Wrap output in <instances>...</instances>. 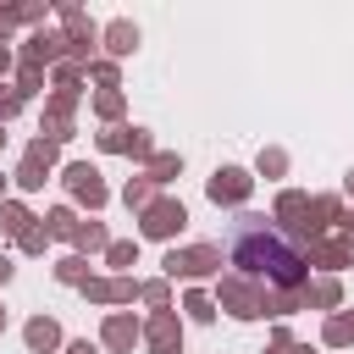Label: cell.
Instances as JSON below:
<instances>
[{
  "instance_id": "cell-16",
  "label": "cell",
  "mask_w": 354,
  "mask_h": 354,
  "mask_svg": "<svg viewBox=\"0 0 354 354\" xmlns=\"http://www.w3.org/2000/svg\"><path fill=\"white\" fill-rule=\"evenodd\" d=\"M105 50H111V55H133V50H138V28H133V22H111V28H105Z\"/></svg>"
},
{
  "instance_id": "cell-11",
  "label": "cell",
  "mask_w": 354,
  "mask_h": 354,
  "mask_svg": "<svg viewBox=\"0 0 354 354\" xmlns=\"http://www.w3.org/2000/svg\"><path fill=\"white\" fill-rule=\"evenodd\" d=\"M138 337H144V326H138L133 315H105V326H100V343H105V348H116V354H122V348H133Z\"/></svg>"
},
{
  "instance_id": "cell-14",
  "label": "cell",
  "mask_w": 354,
  "mask_h": 354,
  "mask_svg": "<svg viewBox=\"0 0 354 354\" xmlns=\"http://www.w3.org/2000/svg\"><path fill=\"white\" fill-rule=\"evenodd\" d=\"M299 216H310V194H299V188H288V194L277 199V216H271V221H282V227H304Z\"/></svg>"
},
{
  "instance_id": "cell-8",
  "label": "cell",
  "mask_w": 354,
  "mask_h": 354,
  "mask_svg": "<svg viewBox=\"0 0 354 354\" xmlns=\"http://www.w3.org/2000/svg\"><path fill=\"white\" fill-rule=\"evenodd\" d=\"M249 188H254V177H249V171H238V166H221V171L210 177V188H205V194H210L216 205H243V199H249Z\"/></svg>"
},
{
  "instance_id": "cell-1",
  "label": "cell",
  "mask_w": 354,
  "mask_h": 354,
  "mask_svg": "<svg viewBox=\"0 0 354 354\" xmlns=\"http://www.w3.org/2000/svg\"><path fill=\"white\" fill-rule=\"evenodd\" d=\"M232 266L238 277H266L277 288H304V254L266 221V216H243L238 221V238H232Z\"/></svg>"
},
{
  "instance_id": "cell-24",
  "label": "cell",
  "mask_w": 354,
  "mask_h": 354,
  "mask_svg": "<svg viewBox=\"0 0 354 354\" xmlns=\"http://www.w3.org/2000/svg\"><path fill=\"white\" fill-rule=\"evenodd\" d=\"M183 310H188L194 321H216V304H210V293H199V288H194V293L183 299Z\"/></svg>"
},
{
  "instance_id": "cell-3",
  "label": "cell",
  "mask_w": 354,
  "mask_h": 354,
  "mask_svg": "<svg viewBox=\"0 0 354 354\" xmlns=\"http://www.w3.org/2000/svg\"><path fill=\"white\" fill-rule=\"evenodd\" d=\"M183 227H188V210H183L177 199H155V205L138 210V232H144V238H177Z\"/></svg>"
},
{
  "instance_id": "cell-36",
  "label": "cell",
  "mask_w": 354,
  "mask_h": 354,
  "mask_svg": "<svg viewBox=\"0 0 354 354\" xmlns=\"http://www.w3.org/2000/svg\"><path fill=\"white\" fill-rule=\"evenodd\" d=\"M11 271H17V266H11V254H6V249H0V288H6V282H11Z\"/></svg>"
},
{
  "instance_id": "cell-6",
  "label": "cell",
  "mask_w": 354,
  "mask_h": 354,
  "mask_svg": "<svg viewBox=\"0 0 354 354\" xmlns=\"http://www.w3.org/2000/svg\"><path fill=\"white\" fill-rule=\"evenodd\" d=\"M144 343H149V354H183V321L171 310H155L144 321Z\"/></svg>"
},
{
  "instance_id": "cell-31",
  "label": "cell",
  "mask_w": 354,
  "mask_h": 354,
  "mask_svg": "<svg viewBox=\"0 0 354 354\" xmlns=\"http://www.w3.org/2000/svg\"><path fill=\"white\" fill-rule=\"evenodd\" d=\"M127 133H133V127H105V133H100V149H122V155H127Z\"/></svg>"
},
{
  "instance_id": "cell-12",
  "label": "cell",
  "mask_w": 354,
  "mask_h": 354,
  "mask_svg": "<svg viewBox=\"0 0 354 354\" xmlns=\"http://www.w3.org/2000/svg\"><path fill=\"white\" fill-rule=\"evenodd\" d=\"M22 337H28V348H33V354H50V348H61V326H55L50 315H33V321L22 326Z\"/></svg>"
},
{
  "instance_id": "cell-4",
  "label": "cell",
  "mask_w": 354,
  "mask_h": 354,
  "mask_svg": "<svg viewBox=\"0 0 354 354\" xmlns=\"http://www.w3.org/2000/svg\"><path fill=\"white\" fill-rule=\"evenodd\" d=\"M166 277H210L216 266H221V249L216 243H194V249H171L166 260Z\"/></svg>"
},
{
  "instance_id": "cell-23",
  "label": "cell",
  "mask_w": 354,
  "mask_h": 354,
  "mask_svg": "<svg viewBox=\"0 0 354 354\" xmlns=\"http://www.w3.org/2000/svg\"><path fill=\"white\" fill-rule=\"evenodd\" d=\"M55 282H77V288H83V282H88V266H83V254H66V260L55 266Z\"/></svg>"
},
{
  "instance_id": "cell-29",
  "label": "cell",
  "mask_w": 354,
  "mask_h": 354,
  "mask_svg": "<svg viewBox=\"0 0 354 354\" xmlns=\"http://www.w3.org/2000/svg\"><path fill=\"white\" fill-rule=\"evenodd\" d=\"M260 171H266V177H282V171H288V155H282V149H260Z\"/></svg>"
},
{
  "instance_id": "cell-40",
  "label": "cell",
  "mask_w": 354,
  "mask_h": 354,
  "mask_svg": "<svg viewBox=\"0 0 354 354\" xmlns=\"http://www.w3.org/2000/svg\"><path fill=\"white\" fill-rule=\"evenodd\" d=\"M343 321H348V337H354V315H343Z\"/></svg>"
},
{
  "instance_id": "cell-5",
  "label": "cell",
  "mask_w": 354,
  "mask_h": 354,
  "mask_svg": "<svg viewBox=\"0 0 354 354\" xmlns=\"http://www.w3.org/2000/svg\"><path fill=\"white\" fill-rule=\"evenodd\" d=\"M61 177H66V188H72V199H77V205H88V210H100V205L111 199V194H105V183H100V171H94L88 160H72V166H66Z\"/></svg>"
},
{
  "instance_id": "cell-13",
  "label": "cell",
  "mask_w": 354,
  "mask_h": 354,
  "mask_svg": "<svg viewBox=\"0 0 354 354\" xmlns=\"http://www.w3.org/2000/svg\"><path fill=\"white\" fill-rule=\"evenodd\" d=\"M61 50H66V39H55V33H33L28 50H22V61H28V66H44V61H55Z\"/></svg>"
},
{
  "instance_id": "cell-10",
  "label": "cell",
  "mask_w": 354,
  "mask_h": 354,
  "mask_svg": "<svg viewBox=\"0 0 354 354\" xmlns=\"http://www.w3.org/2000/svg\"><path fill=\"white\" fill-rule=\"evenodd\" d=\"M83 293H88L94 304H127V299H138V282H133V277H111V282H105V277H88Z\"/></svg>"
},
{
  "instance_id": "cell-26",
  "label": "cell",
  "mask_w": 354,
  "mask_h": 354,
  "mask_svg": "<svg viewBox=\"0 0 354 354\" xmlns=\"http://www.w3.org/2000/svg\"><path fill=\"white\" fill-rule=\"evenodd\" d=\"M94 111H100L105 122H116V116H122V88H105V94L94 100Z\"/></svg>"
},
{
  "instance_id": "cell-2",
  "label": "cell",
  "mask_w": 354,
  "mask_h": 354,
  "mask_svg": "<svg viewBox=\"0 0 354 354\" xmlns=\"http://www.w3.org/2000/svg\"><path fill=\"white\" fill-rule=\"evenodd\" d=\"M216 299H221V310H232L238 321H254V315H266V288H260V282H249V277H221Z\"/></svg>"
},
{
  "instance_id": "cell-22",
  "label": "cell",
  "mask_w": 354,
  "mask_h": 354,
  "mask_svg": "<svg viewBox=\"0 0 354 354\" xmlns=\"http://www.w3.org/2000/svg\"><path fill=\"white\" fill-rule=\"evenodd\" d=\"M149 188H155V183H149V177H133V183H127V188H122V199H127V205H133V210H144V205H155V194H149Z\"/></svg>"
},
{
  "instance_id": "cell-41",
  "label": "cell",
  "mask_w": 354,
  "mask_h": 354,
  "mask_svg": "<svg viewBox=\"0 0 354 354\" xmlns=\"http://www.w3.org/2000/svg\"><path fill=\"white\" fill-rule=\"evenodd\" d=\"M0 332H6V304H0Z\"/></svg>"
},
{
  "instance_id": "cell-32",
  "label": "cell",
  "mask_w": 354,
  "mask_h": 354,
  "mask_svg": "<svg viewBox=\"0 0 354 354\" xmlns=\"http://www.w3.org/2000/svg\"><path fill=\"white\" fill-rule=\"evenodd\" d=\"M321 337H326V343H332V348H343V343H348V321H343V315H332V321H326V332H321Z\"/></svg>"
},
{
  "instance_id": "cell-18",
  "label": "cell",
  "mask_w": 354,
  "mask_h": 354,
  "mask_svg": "<svg viewBox=\"0 0 354 354\" xmlns=\"http://www.w3.org/2000/svg\"><path fill=\"white\" fill-rule=\"evenodd\" d=\"M28 227H33V216H28V210H22L17 199H0V232H11V238H22Z\"/></svg>"
},
{
  "instance_id": "cell-35",
  "label": "cell",
  "mask_w": 354,
  "mask_h": 354,
  "mask_svg": "<svg viewBox=\"0 0 354 354\" xmlns=\"http://www.w3.org/2000/svg\"><path fill=\"white\" fill-rule=\"evenodd\" d=\"M88 72H94V77H100V83H105V88H116V61H94V66H88Z\"/></svg>"
},
{
  "instance_id": "cell-17",
  "label": "cell",
  "mask_w": 354,
  "mask_h": 354,
  "mask_svg": "<svg viewBox=\"0 0 354 354\" xmlns=\"http://www.w3.org/2000/svg\"><path fill=\"white\" fill-rule=\"evenodd\" d=\"M72 243H77V254H94V249H111V238H105V227H100V221H77V232H72Z\"/></svg>"
},
{
  "instance_id": "cell-34",
  "label": "cell",
  "mask_w": 354,
  "mask_h": 354,
  "mask_svg": "<svg viewBox=\"0 0 354 354\" xmlns=\"http://www.w3.org/2000/svg\"><path fill=\"white\" fill-rule=\"evenodd\" d=\"M138 299H149L155 310H166V282H138Z\"/></svg>"
},
{
  "instance_id": "cell-33",
  "label": "cell",
  "mask_w": 354,
  "mask_h": 354,
  "mask_svg": "<svg viewBox=\"0 0 354 354\" xmlns=\"http://www.w3.org/2000/svg\"><path fill=\"white\" fill-rule=\"evenodd\" d=\"M266 354H310V343H293V337H288V332H277V337H271V348H266Z\"/></svg>"
},
{
  "instance_id": "cell-38",
  "label": "cell",
  "mask_w": 354,
  "mask_h": 354,
  "mask_svg": "<svg viewBox=\"0 0 354 354\" xmlns=\"http://www.w3.org/2000/svg\"><path fill=\"white\" fill-rule=\"evenodd\" d=\"M0 72H11V50L6 44H0Z\"/></svg>"
},
{
  "instance_id": "cell-15",
  "label": "cell",
  "mask_w": 354,
  "mask_h": 354,
  "mask_svg": "<svg viewBox=\"0 0 354 354\" xmlns=\"http://www.w3.org/2000/svg\"><path fill=\"white\" fill-rule=\"evenodd\" d=\"M343 299V282L337 277H321V282H304V304H315V310H332Z\"/></svg>"
},
{
  "instance_id": "cell-27",
  "label": "cell",
  "mask_w": 354,
  "mask_h": 354,
  "mask_svg": "<svg viewBox=\"0 0 354 354\" xmlns=\"http://www.w3.org/2000/svg\"><path fill=\"white\" fill-rule=\"evenodd\" d=\"M105 260H111V266H133V260H138V243H127V238H116V243L105 249Z\"/></svg>"
},
{
  "instance_id": "cell-42",
  "label": "cell",
  "mask_w": 354,
  "mask_h": 354,
  "mask_svg": "<svg viewBox=\"0 0 354 354\" xmlns=\"http://www.w3.org/2000/svg\"><path fill=\"white\" fill-rule=\"evenodd\" d=\"M0 199H6V177H0Z\"/></svg>"
},
{
  "instance_id": "cell-37",
  "label": "cell",
  "mask_w": 354,
  "mask_h": 354,
  "mask_svg": "<svg viewBox=\"0 0 354 354\" xmlns=\"http://www.w3.org/2000/svg\"><path fill=\"white\" fill-rule=\"evenodd\" d=\"M66 354H100V348H94L88 337H77V343H66Z\"/></svg>"
},
{
  "instance_id": "cell-39",
  "label": "cell",
  "mask_w": 354,
  "mask_h": 354,
  "mask_svg": "<svg viewBox=\"0 0 354 354\" xmlns=\"http://www.w3.org/2000/svg\"><path fill=\"white\" fill-rule=\"evenodd\" d=\"M343 194H348V199H354V171H348V183H343Z\"/></svg>"
},
{
  "instance_id": "cell-7",
  "label": "cell",
  "mask_w": 354,
  "mask_h": 354,
  "mask_svg": "<svg viewBox=\"0 0 354 354\" xmlns=\"http://www.w3.org/2000/svg\"><path fill=\"white\" fill-rule=\"evenodd\" d=\"M50 166H55V144H50V138H33V144H28V160L17 166V183H22V188H44Z\"/></svg>"
},
{
  "instance_id": "cell-28",
  "label": "cell",
  "mask_w": 354,
  "mask_h": 354,
  "mask_svg": "<svg viewBox=\"0 0 354 354\" xmlns=\"http://www.w3.org/2000/svg\"><path fill=\"white\" fill-rule=\"evenodd\" d=\"M39 77H44V72L22 61V72H17V94H22V100H28V94H39Z\"/></svg>"
},
{
  "instance_id": "cell-30",
  "label": "cell",
  "mask_w": 354,
  "mask_h": 354,
  "mask_svg": "<svg viewBox=\"0 0 354 354\" xmlns=\"http://www.w3.org/2000/svg\"><path fill=\"white\" fill-rule=\"evenodd\" d=\"M17 243H22V254H44V243H50V232H44V227H28V232H22Z\"/></svg>"
},
{
  "instance_id": "cell-25",
  "label": "cell",
  "mask_w": 354,
  "mask_h": 354,
  "mask_svg": "<svg viewBox=\"0 0 354 354\" xmlns=\"http://www.w3.org/2000/svg\"><path fill=\"white\" fill-rule=\"evenodd\" d=\"M127 155H133V160H155V144H149V133H144V127H133V133H127Z\"/></svg>"
},
{
  "instance_id": "cell-21",
  "label": "cell",
  "mask_w": 354,
  "mask_h": 354,
  "mask_svg": "<svg viewBox=\"0 0 354 354\" xmlns=\"http://www.w3.org/2000/svg\"><path fill=\"white\" fill-rule=\"evenodd\" d=\"M44 232H50V238H72V232H77V216H72L66 205H55V210L44 216Z\"/></svg>"
},
{
  "instance_id": "cell-20",
  "label": "cell",
  "mask_w": 354,
  "mask_h": 354,
  "mask_svg": "<svg viewBox=\"0 0 354 354\" xmlns=\"http://www.w3.org/2000/svg\"><path fill=\"white\" fill-rule=\"evenodd\" d=\"M177 171H183V155H171V149H166V155H155V160H149V171H144V177L160 188V183H171Z\"/></svg>"
},
{
  "instance_id": "cell-9",
  "label": "cell",
  "mask_w": 354,
  "mask_h": 354,
  "mask_svg": "<svg viewBox=\"0 0 354 354\" xmlns=\"http://www.w3.org/2000/svg\"><path fill=\"white\" fill-rule=\"evenodd\" d=\"M310 266H326V271L354 266V238H343V232H332V238H310Z\"/></svg>"
},
{
  "instance_id": "cell-19",
  "label": "cell",
  "mask_w": 354,
  "mask_h": 354,
  "mask_svg": "<svg viewBox=\"0 0 354 354\" xmlns=\"http://www.w3.org/2000/svg\"><path fill=\"white\" fill-rule=\"evenodd\" d=\"M304 304V288H277V293H266V315H293Z\"/></svg>"
},
{
  "instance_id": "cell-43",
  "label": "cell",
  "mask_w": 354,
  "mask_h": 354,
  "mask_svg": "<svg viewBox=\"0 0 354 354\" xmlns=\"http://www.w3.org/2000/svg\"><path fill=\"white\" fill-rule=\"evenodd\" d=\"M0 144H6V127H0Z\"/></svg>"
}]
</instances>
